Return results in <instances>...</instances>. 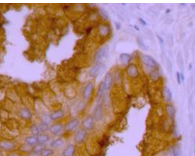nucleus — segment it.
<instances>
[{
	"label": "nucleus",
	"mask_w": 195,
	"mask_h": 156,
	"mask_svg": "<svg viewBox=\"0 0 195 156\" xmlns=\"http://www.w3.org/2000/svg\"><path fill=\"white\" fill-rule=\"evenodd\" d=\"M109 53V47L107 45L106 46H103L99 49H98V50L95 53L94 55V60L95 62H96L97 63H100V62H102L103 60H104L105 59H107V57L108 56Z\"/></svg>",
	"instance_id": "nucleus-1"
},
{
	"label": "nucleus",
	"mask_w": 195,
	"mask_h": 156,
	"mask_svg": "<svg viewBox=\"0 0 195 156\" xmlns=\"http://www.w3.org/2000/svg\"><path fill=\"white\" fill-rule=\"evenodd\" d=\"M141 59L144 65H146L149 68L154 69L158 66V63L156 61V59L150 55H147V54L142 55Z\"/></svg>",
	"instance_id": "nucleus-2"
},
{
	"label": "nucleus",
	"mask_w": 195,
	"mask_h": 156,
	"mask_svg": "<svg viewBox=\"0 0 195 156\" xmlns=\"http://www.w3.org/2000/svg\"><path fill=\"white\" fill-rule=\"evenodd\" d=\"M105 70V66L103 63H96V65H94L90 68L89 71V76L90 77H96L98 75H99Z\"/></svg>",
	"instance_id": "nucleus-3"
},
{
	"label": "nucleus",
	"mask_w": 195,
	"mask_h": 156,
	"mask_svg": "<svg viewBox=\"0 0 195 156\" xmlns=\"http://www.w3.org/2000/svg\"><path fill=\"white\" fill-rule=\"evenodd\" d=\"M94 123H95V120L93 119V116H87L82 121V125H83L84 130L91 131L94 128Z\"/></svg>",
	"instance_id": "nucleus-4"
},
{
	"label": "nucleus",
	"mask_w": 195,
	"mask_h": 156,
	"mask_svg": "<svg viewBox=\"0 0 195 156\" xmlns=\"http://www.w3.org/2000/svg\"><path fill=\"white\" fill-rule=\"evenodd\" d=\"M93 88L94 86L92 82H89L86 84L83 91V97L84 100H87L90 98L93 94Z\"/></svg>",
	"instance_id": "nucleus-5"
},
{
	"label": "nucleus",
	"mask_w": 195,
	"mask_h": 156,
	"mask_svg": "<svg viewBox=\"0 0 195 156\" xmlns=\"http://www.w3.org/2000/svg\"><path fill=\"white\" fill-rule=\"evenodd\" d=\"M64 129V126H63L61 123H53L52 125H50L49 128V131L53 135H58L63 131Z\"/></svg>",
	"instance_id": "nucleus-6"
},
{
	"label": "nucleus",
	"mask_w": 195,
	"mask_h": 156,
	"mask_svg": "<svg viewBox=\"0 0 195 156\" xmlns=\"http://www.w3.org/2000/svg\"><path fill=\"white\" fill-rule=\"evenodd\" d=\"M87 135V131L84 130V129H80V130L77 131L75 135H74V141L76 144H82L86 139Z\"/></svg>",
	"instance_id": "nucleus-7"
},
{
	"label": "nucleus",
	"mask_w": 195,
	"mask_h": 156,
	"mask_svg": "<svg viewBox=\"0 0 195 156\" xmlns=\"http://www.w3.org/2000/svg\"><path fill=\"white\" fill-rule=\"evenodd\" d=\"M127 75L131 78H136L139 76V71L136 64L130 63L127 67Z\"/></svg>",
	"instance_id": "nucleus-8"
},
{
	"label": "nucleus",
	"mask_w": 195,
	"mask_h": 156,
	"mask_svg": "<svg viewBox=\"0 0 195 156\" xmlns=\"http://www.w3.org/2000/svg\"><path fill=\"white\" fill-rule=\"evenodd\" d=\"M103 116V106L101 104H97L93 110V117L95 121H100Z\"/></svg>",
	"instance_id": "nucleus-9"
},
{
	"label": "nucleus",
	"mask_w": 195,
	"mask_h": 156,
	"mask_svg": "<svg viewBox=\"0 0 195 156\" xmlns=\"http://www.w3.org/2000/svg\"><path fill=\"white\" fill-rule=\"evenodd\" d=\"M79 124V121L78 119H72L70 120L64 127V129L66 131H72L74 129L77 128L78 125Z\"/></svg>",
	"instance_id": "nucleus-10"
},
{
	"label": "nucleus",
	"mask_w": 195,
	"mask_h": 156,
	"mask_svg": "<svg viewBox=\"0 0 195 156\" xmlns=\"http://www.w3.org/2000/svg\"><path fill=\"white\" fill-rule=\"evenodd\" d=\"M65 115V111L63 110H57V111H55L52 112L51 114H49V117H50V121H57L59 119L62 118V117H64Z\"/></svg>",
	"instance_id": "nucleus-11"
},
{
	"label": "nucleus",
	"mask_w": 195,
	"mask_h": 156,
	"mask_svg": "<svg viewBox=\"0 0 195 156\" xmlns=\"http://www.w3.org/2000/svg\"><path fill=\"white\" fill-rule=\"evenodd\" d=\"M19 115L23 120H30L32 117V113L29 108H22L19 111Z\"/></svg>",
	"instance_id": "nucleus-12"
},
{
	"label": "nucleus",
	"mask_w": 195,
	"mask_h": 156,
	"mask_svg": "<svg viewBox=\"0 0 195 156\" xmlns=\"http://www.w3.org/2000/svg\"><path fill=\"white\" fill-rule=\"evenodd\" d=\"M16 145L14 142L10 141H6V140H4V141H0V149H2V150H6V151H10L12 149H15Z\"/></svg>",
	"instance_id": "nucleus-13"
},
{
	"label": "nucleus",
	"mask_w": 195,
	"mask_h": 156,
	"mask_svg": "<svg viewBox=\"0 0 195 156\" xmlns=\"http://www.w3.org/2000/svg\"><path fill=\"white\" fill-rule=\"evenodd\" d=\"M162 95L163 98H164V100H165L166 102H171V100H172L173 94H172V92L169 89V88H168L167 86L164 87V88H163Z\"/></svg>",
	"instance_id": "nucleus-14"
},
{
	"label": "nucleus",
	"mask_w": 195,
	"mask_h": 156,
	"mask_svg": "<svg viewBox=\"0 0 195 156\" xmlns=\"http://www.w3.org/2000/svg\"><path fill=\"white\" fill-rule=\"evenodd\" d=\"M50 141V135L46 134H40L37 136V143L39 145H44Z\"/></svg>",
	"instance_id": "nucleus-15"
},
{
	"label": "nucleus",
	"mask_w": 195,
	"mask_h": 156,
	"mask_svg": "<svg viewBox=\"0 0 195 156\" xmlns=\"http://www.w3.org/2000/svg\"><path fill=\"white\" fill-rule=\"evenodd\" d=\"M166 111H167V114L170 119L174 118L175 114H176V109L173 104H168L166 106Z\"/></svg>",
	"instance_id": "nucleus-16"
},
{
	"label": "nucleus",
	"mask_w": 195,
	"mask_h": 156,
	"mask_svg": "<svg viewBox=\"0 0 195 156\" xmlns=\"http://www.w3.org/2000/svg\"><path fill=\"white\" fill-rule=\"evenodd\" d=\"M132 59V56L129 53H123L120 55V61L123 65H127Z\"/></svg>",
	"instance_id": "nucleus-17"
},
{
	"label": "nucleus",
	"mask_w": 195,
	"mask_h": 156,
	"mask_svg": "<svg viewBox=\"0 0 195 156\" xmlns=\"http://www.w3.org/2000/svg\"><path fill=\"white\" fill-rule=\"evenodd\" d=\"M103 85H104V88H105V90H110L113 84V77L112 75L109 73L106 75L105 79L103 80Z\"/></svg>",
	"instance_id": "nucleus-18"
},
{
	"label": "nucleus",
	"mask_w": 195,
	"mask_h": 156,
	"mask_svg": "<svg viewBox=\"0 0 195 156\" xmlns=\"http://www.w3.org/2000/svg\"><path fill=\"white\" fill-rule=\"evenodd\" d=\"M75 152V147L73 145H69L66 147V149L63 151V156H73Z\"/></svg>",
	"instance_id": "nucleus-19"
},
{
	"label": "nucleus",
	"mask_w": 195,
	"mask_h": 156,
	"mask_svg": "<svg viewBox=\"0 0 195 156\" xmlns=\"http://www.w3.org/2000/svg\"><path fill=\"white\" fill-rule=\"evenodd\" d=\"M64 145V141L62 138H56L54 139L50 143V145L51 148H54V149H59L63 146Z\"/></svg>",
	"instance_id": "nucleus-20"
},
{
	"label": "nucleus",
	"mask_w": 195,
	"mask_h": 156,
	"mask_svg": "<svg viewBox=\"0 0 195 156\" xmlns=\"http://www.w3.org/2000/svg\"><path fill=\"white\" fill-rule=\"evenodd\" d=\"M25 143L26 144L29 146H35L37 144V137L33 135H30V136H27L24 139Z\"/></svg>",
	"instance_id": "nucleus-21"
},
{
	"label": "nucleus",
	"mask_w": 195,
	"mask_h": 156,
	"mask_svg": "<svg viewBox=\"0 0 195 156\" xmlns=\"http://www.w3.org/2000/svg\"><path fill=\"white\" fill-rule=\"evenodd\" d=\"M109 31H110V29H109V26L107 25L103 24L100 25L99 27V35L104 37V36H107L109 34Z\"/></svg>",
	"instance_id": "nucleus-22"
},
{
	"label": "nucleus",
	"mask_w": 195,
	"mask_h": 156,
	"mask_svg": "<svg viewBox=\"0 0 195 156\" xmlns=\"http://www.w3.org/2000/svg\"><path fill=\"white\" fill-rule=\"evenodd\" d=\"M54 155V150L51 148H43L39 153L40 156H53Z\"/></svg>",
	"instance_id": "nucleus-23"
},
{
	"label": "nucleus",
	"mask_w": 195,
	"mask_h": 156,
	"mask_svg": "<svg viewBox=\"0 0 195 156\" xmlns=\"http://www.w3.org/2000/svg\"><path fill=\"white\" fill-rule=\"evenodd\" d=\"M30 132H31L32 135L37 137L39 134H40V131H39V126L36 125V124H33V125H32L31 126H30Z\"/></svg>",
	"instance_id": "nucleus-24"
},
{
	"label": "nucleus",
	"mask_w": 195,
	"mask_h": 156,
	"mask_svg": "<svg viewBox=\"0 0 195 156\" xmlns=\"http://www.w3.org/2000/svg\"><path fill=\"white\" fill-rule=\"evenodd\" d=\"M38 126H39V131H40V132H42V134H44L45 132L49 131V128H50V125H49L48 123L43 122V121H41Z\"/></svg>",
	"instance_id": "nucleus-25"
},
{
	"label": "nucleus",
	"mask_w": 195,
	"mask_h": 156,
	"mask_svg": "<svg viewBox=\"0 0 195 156\" xmlns=\"http://www.w3.org/2000/svg\"><path fill=\"white\" fill-rule=\"evenodd\" d=\"M173 156H182V151L180 145H174L173 149Z\"/></svg>",
	"instance_id": "nucleus-26"
},
{
	"label": "nucleus",
	"mask_w": 195,
	"mask_h": 156,
	"mask_svg": "<svg viewBox=\"0 0 195 156\" xmlns=\"http://www.w3.org/2000/svg\"><path fill=\"white\" fill-rule=\"evenodd\" d=\"M43 148H44V147H43V145L37 144L36 145L33 146V153H34V154H39V153H40V152L42 151V149H43Z\"/></svg>",
	"instance_id": "nucleus-27"
},
{
	"label": "nucleus",
	"mask_w": 195,
	"mask_h": 156,
	"mask_svg": "<svg viewBox=\"0 0 195 156\" xmlns=\"http://www.w3.org/2000/svg\"><path fill=\"white\" fill-rule=\"evenodd\" d=\"M137 43H138V45L139 46H140V47H141V48H143V49H144V50H147V46H146L145 45V43H144V41L142 40L141 39H140V38H138V39H137Z\"/></svg>",
	"instance_id": "nucleus-28"
},
{
	"label": "nucleus",
	"mask_w": 195,
	"mask_h": 156,
	"mask_svg": "<svg viewBox=\"0 0 195 156\" xmlns=\"http://www.w3.org/2000/svg\"><path fill=\"white\" fill-rule=\"evenodd\" d=\"M158 77H159L158 71H154L151 73V78H153V79H154V78H157V79H158Z\"/></svg>",
	"instance_id": "nucleus-29"
},
{
	"label": "nucleus",
	"mask_w": 195,
	"mask_h": 156,
	"mask_svg": "<svg viewBox=\"0 0 195 156\" xmlns=\"http://www.w3.org/2000/svg\"><path fill=\"white\" fill-rule=\"evenodd\" d=\"M177 81L178 84H181V74L179 72H177Z\"/></svg>",
	"instance_id": "nucleus-30"
},
{
	"label": "nucleus",
	"mask_w": 195,
	"mask_h": 156,
	"mask_svg": "<svg viewBox=\"0 0 195 156\" xmlns=\"http://www.w3.org/2000/svg\"><path fill=\"white\" fill-rule=\"evenodd\" d=\"M157 38H158L159 39V42H160V46H161V47H163V46H164V40H163V39L161 37H160V36H157Z\"/></svg>",
	"instance_id": "nucleus-31"
},
{
	"label": "nucleus",
	"mask_w": 195,
	"mask_h": 156,
	"mask_svg": "<svg viewBox=\"0 0 195 156\" xmlns=\"http://www.w3.org/2000/svg\"><path fill=\"white\" fill-rule=\"evenodd\" d=\"M7 156H20V155L18 154V153H16V152H11V153H9Z\"/></svg>",
	"instance_id": "nucleus-32"
},
{
	"label": "nucleus",
	"mask_w": 195,
	"mask_h": 156,
	"mask_svg": "<svg viewBox=\"0 0 195 156\" xmlns=\"http://www.w3.org/2000/svg\"><path fill=\"white\" fill-rule=\"evenodd\" d=\"M139 21H140V22H141V24H143L144 26H147V22H146V21L144 20L143 19H141V18H139Z\"/></svg>",
	"instance_id": "nucleus-33"
},
{
	"label": "nucleus",
	"mask_w": 195,
	"mask_h": 156,
	"mask_svg": "<svg viewBox=\"0 0 195 156\" xmlns=\"http://www.w3.org/2000/svg\"><path fill=\"white\" fill-rule=\"evenodd\" d=\"M134 27H135V28H136V30H139V29H138V27H137V26H135Z\"/></svg>",
	"instance_id": "nucleus-34"
}]
</instances>
